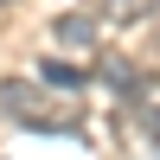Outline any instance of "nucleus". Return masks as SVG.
<instances>
[{
  "mask_svg": "<svg viewBox=\"0 0 160 160\" xmlns=\"http://www.w3.org/2000/svg\"><path fill=\"white\" fill-rule=\"evenodd\" d=\"M0 109L19 128H32V135H64V128L83 122V96H77V90H51L45 77H13V83H0Z\"/></svg>",
  "mask_w": 160,
  "mask_h": 160,
  "instance_id": "f257e3e1",
  "label": "nucleus"
},
{
  "mask_svg": "<svg viewBox=\"0 0 160 160\" xmlns=\"http://www.w3.org/2000/svg\"><path fill=\"white\" fill-rule=\"evenodd\" d=\"M96 32H102V19L96 13H58V19H51V38H58L64 51H96Z\"/></svg>",
  "mask_w": 160,
  "mask_h": 160,
  "instance_id": "f03ea898",
  "label": "nucleus"
},
{
  "mask_svg": "<svg viewBox=\"0 0 160 160\" xmlns=\"http://www.w3.org/2000/svg\"><path fill=\"white\" fill-rule=\"evenodd\" d=\"M154 0H102V13H115V19H141Z\"/></svg>",
  "mask_w": 160,
  "mask_h": 160,
  "instance_id": "7ed1b4c3",
  "label": "nucleus"
},
{
  "mask_svg": "<svg viewBox=\"0 0 160 160\" xmlns=\"http://www.w3.org/2000/svg\"><path fill=\"white\" fill-rule=\"evenodd\" d=\"M0 7H13V0H0Z\"/></svg>",
  "mask_w": 160,
  "mask_h": 160,
  "instance_id": "20e7f679",
  "label": "nucleus"
}]
</instances>
